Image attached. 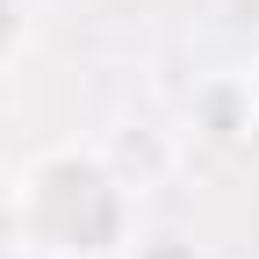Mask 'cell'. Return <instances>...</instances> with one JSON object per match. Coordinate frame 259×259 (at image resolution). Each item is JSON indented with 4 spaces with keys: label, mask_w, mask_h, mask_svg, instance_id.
<instances>
[{
    "label": "cell",
    "mask_w": 259,
    "mask_h": 259,
    "mask_svg": "<svg viewBox=\"0 0 259 259\" xmlns=\"http://www.w3.org/2000/svg\"><path fill=\"white\" fill-rule=\"evenodd\" d=\"M0 44H8V8H0Z\"/></svg>",
    "instance_id": "cell-1"
}]
</instances>
